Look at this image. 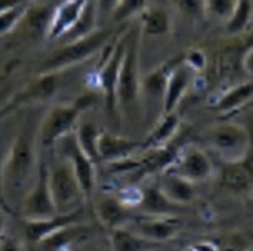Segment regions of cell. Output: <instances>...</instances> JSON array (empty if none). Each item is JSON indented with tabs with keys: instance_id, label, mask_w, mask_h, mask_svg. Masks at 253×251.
<instances>
[{
	"instance_id": "6da1fadb",
	"label": "cell",
	"mask_w": 253,
	"mask_h": 251,
	"mask_svg": "<svg viewBox=\"0 0 253 251\" xmlns=\"http://www.w3.org/2000/svg\"><path fill=\"white\" fill-rule=\"evenodd\" d=\"M37 130L25 127L12 140L2 168L3 196L13 213L19 212L27 191L34 185L37 175Z\"/></svg>"
},
{
	"instance_id": "7a4b0ae2",
	"label": "cell",
	"mask_w": 253,
	"mask_h": 251,
	"mask_svg": "<svg viewBox=\"0 0 253 251\" xmlns=\"http://www.w3.org/2000/svg\"><path fill=\"white\" fill-rule=\"evenodd\" d=\"M100 92H88L69 105H57L47 111L37 130V142L42 148H52L63 137L70 135L79 125V118L85 110L92 108ZM103 100V98H102Z\"/></svg>"
},
{
	"instance_id": "3957f363",
	"label": "cell",
	"mask_w": 253,
	"mask_h": 251,
	"mask_svg": "<svg viewBox=\"0 0 253 251\" xmlns=\"http://www.w3.org/2000/svg\"><path fill=\"white\" fill-rule=\"evenodd\" d=\"M112 37V30L100 29L95 30L93 34L87 35L84 38H77L72 42H67L65 45L43 62V69L40 73L47 72H65L70 67L82 64L87 58L93 57L98 50H102L107 45L108 38Z\"/></svg>"
},
{
	"instance_id": "277c9868",
	"label": "cell",
	"mask_w": 253,
	"mask_h": 251,
	"mask_svg": "<svg viewBox=\"0 0 253 251\" xmlns=\"http://www.w3.org/2000/svg\"><path fill=\"white\" fill-rule=\"evenodd\" d=\"M48 185L57 213H72L84 208L85 196L77 181L69 160L58 158L48 165Z\"/></svg>"
},
{
	"instance_id": "5b68a950",
	"label": "cell",
	"mask_w": 253,
	"mask_h": 251,
	"mask_svg": "<svg viewBox=\"0 0 253 251\" xmlns=\"http://www.w3.org/2000/svg\"><path fill=\"white\" fill-rule=\"evenodd\" d=\"M207 142L225 161H238L250 155L252 135L240 123L220 122L207 130Z\"/></svg>"
},
{
	"instance_id": "8992f818",
	"label": "cell",
	"mask_w": 253,
	"mask_h": 251,
	"mask_svg": "<svg viewBox=\"0 0 253 251\" xmlns=\"http://www.w3.org/2000/svg\"><path fill=\"white\" fill-rule=\"evenodd\" d=\"M142 78H140V38L133 35L126 37V47L122 60L119 85H117V103L119 110L126 111L138 103L142 92Z\"/></svg>"
},
{
	"instance_id": "52a82bcc",
	"label": "cell",
	"mask_w": 253,
	"mask_h": 251,
	"mask_svg": "<svg viewBox=\"0 0 253 251\" xmlns=\"http://www.w3.org/2000/svg\"><path fill=\"white\" fill-rule=\"evenodd\" d=\"M19 212H20V216L24 219H43V218H50L58 215L55 210V205H53L50 185H48L47 160L39 161L34 185L27 191Z\"/></svg>"
},
{
	"instance_id": "ba28073f",
	"label": "cell",
	"mask_w": 253,
	"mask_h": 251,
	"mask_svg": "<svg viewBox=\"0 0 253 251\" xmlns=\"http://www.w3.org/2000/svg\"><path fill=\"white\" fill-rule=\"evenodd\" d=\"M126 37H122L119 42L110 47L108 55L103 58L97 73V90L102 93L103 103L107 107V111L110 115L119 113V103H117V85H119V75L122 60H124V53L126 47Z\"/></svg>"
},
{
	"instance_id": "9c48e42d",
	"label": "cell",
	"mask_w": 253,
	"mask_h": 251,
	"mask_svg": "<svg viewBox=\"0 0 253 251\" xmlns=\"http://www.w3.org/2000/svg\"><path fill=\"white\" fill-rule=\"evenodd\" d=\"M57 145H58V151H60L62 158L69 160L77 181H79V185L84 191L85 200L90 201L93 196L95 185H97V165L79 148L77 140L74 137V132H72L70 135L63 137Z\"/></svg>"
},
{
	"instance_id": "30bf717a",
	"label": "cell",
	"mask_w": 253,
	"mask_h": 251,
	"mask_svg": "<svg viewBox=\"0 0 253 251\" xmlns=\"http://www.w3.org/2000/svg\"><path fill=\"white\" fill-rule=\"evenodd\" d=\"M169 172L178 175L195 185V183L207 181L213 177V163L205 150L190 145L178 151L173 163L169 167Z\"/></svg>"
},
{
	"instance_id": "8fae6325",
	"label": "cell",
	"mask_w": 253,
	"mask_h": 251,
	"mask_svg": "<svg viewBox=\"0 0 253 251\" xmlns=\"http://www.w3.org/2000/svg\"><path fill=\"white\" fill-rule=\"evenodd\" d=\"M130 225L132 226L126 225L130 230L160 245L177 236V233L182 230V221L177 216H157V215H143L135 218Z\"/></svg>"
},
{
	"instance_id": "7c38bea8",
	"label": "cell",
	"mask_w": 253,
	"mask_h": 251,
	"mask_svg": "<svg viewBox=\"0 0 253 251\" xmlns=\"http://www.w3.org/2000/svg\"><path fill=\"white\" fill-rule=\"evenodd\" d=\"M84 218V208L75 210L72 213H58L55 216L43 218V219H24L22 218V230L27 241L39 245L52 233L62 230L63 226L74 225V223H80Z\"/></svg>"
},
{
	"instance_id": "4fadbf2b",
	"label": "cell",
	"mask_w": 253,
	"mask_h": 251,
	"mask_svg": "<svg viewBox=\"0 0 253 251\" xmlns=\"http://www.w3.org/2000/svg\"><path fill=\"white\" fill-rule=\"evenodd\" d=\"M220 186L228 193L243 195L253 186V163L243 158L238 161H225L220 170Z\"/></svg>"
},
{
	"instance_id": "5bb4252c",
	"label": "cell",
	"mask_w": 253,
	"mask_h": 251,
	"mask_svg": "<svg viewBox=\"0 0 253 251\" xmlns=\"http://www.w3.org/2000/svg\"><path fill=\"white\" fill-rule=\"evenodd\" d=\"M190 83H192V70L185 65L183 58L175 65V69L171 70L169 80L165 85V92L162 97V115L165 113H173L177 111L178 103L183 100L185 93L188 92Z\"/></svg>"
},
{
	"instance_id": "9a60e30c",
	"label": "cell",
	"mask_w": 253,
	"mask_h": 251,
	"mask_svg": "<svg viewBox=\"0 0 253 251\" xmlns=\"http://www.w3.org/2000/svg\"><path fill=\"white\" fill-rule=\"evenodd\" d=\"M92 226L82 221L74 223V225L63 226L62 230L52 233L43 241H40L39 246L43 251H72L77 245L92 240Z\"/></svg>"
},
{
	"instance_id": "2e32d148",
	"label": "cell",
	"mask_w": 253,
	"mask_h": 251,
	"mask_svg": "<svg viewBox=\"0 0 253 251\" xmlns=\"http://www.w3.org/2000/svg\"><path fill=\"white\" fill-rule=\"evenodd\" d=\"M142 150V142L120 137L110 132H102L98 137V158L105 163L125 160Z\"/></svg>"
},
{
	"instance_id": "e0dca14e",
	"label": "cell",
	"mask_w": 253,
	"mask_h": 251,
	"mask_svg": "<svg viewBox=\"0 0 253 251\" xmlns=\"http://www.w3.org/2000/svg\"><path fill=\"white\" fill-rule=\"evenodd\" d=\"M88 2L90 0H63L60 5L55 7L47 38L53 40L65 37L82 17Z\"/></svg>"
},
{
	"instance_id": "ac0fdd59",
	"label": "cell",
	"mask_w": 253,
	"mask_h": 251,
	"mask_svg": "<svg viewBox=\"0 0 253 251\" xmlns=\"http://www.w3.org/2000/svg\"><path fill=\"white\" fill-rule=\"evenodd\" d=\"M53 10H55V7L48 5V3L29 5L17 29H20V32L29 38L34 40L47 38L50 22L53 17Z\"/></svg>"
},
{
	"instance_id": "d6986e66",
	"label": "cell",
	"mask_w": 253,
	"mask_h": 251,
	"mask_svg": "<svg viewBox=\"0 0 253 251\" xmlns=\"http://www.w3.org/2000/svg\"><path fill=\"white\" fill-rule=\"evenodd\" d=\"M157 186L160 188V191L171 201V203L182 206V208L190 203H193L197 198L195 185L190 183L188 180H185V178L178 177V175L169 172V170H165V172L160 175Z\"/></svg>"
},
{
	"instance_id": "ffe728a7",
	"label": "cell",
	"mask_w": 253,
	"mask_h": 251,
	"mask_svg": "<svg viewBox=\"0 0 253 251\" xmlns=\"http://www.w3.org/2000/svg\"><path fill=\"white\" fill-rule=\"evenodd\" d=\"M62 73L63 72L39 73L29 87L17 93L13 102H15L17 105H20V103H24V102H40V100H47V98L53 97L58 90V85H60Z\"/></svg>"
},
{
	"instance_id": "44dd1931",
	"label": "cell",
	"mask_w": 253,
	"mask_h": 251,
	"mask_svg": "<svg viewBox=\"0 0 253 251\" xmlns=\"http://www.w3.org/2000/svg\"><path fill=\"white\" fill-rule=\"evenodd\" d=\"M95 216H97L98 225L110 231L115 228L125 226L130 219V213L128 208L117 196L107 195L102 196L95 205Z\"/></svg>"
},
{
	"instance_id": "7402d4cb",
	"label": "cell",
	"mask_w": 253,
	"mask_h": 251,
	"mask_svg": "<svg viewBox=\"0 0 253 251\" xmlns=\"http://www.w3.org/2000/svg\"><path fill=\"white\" fill-rule=\"evenodd\" d=\"M108 245H110V251H157L162 246L160 243L140 236L128 226L110 230Z\"/></svg>"
},
{
	"instance_id": "603a6c76",
	"label": "cell",
	"mask_w": 253,
	"mask_h": 251,
	"mask_svg": "<svg viewBox=\"0 0 253 251\" xmlns=\"http://www.w3.org/2000/svg\"><path fill=\"white\" fill-rule=\"evenodd\" d=\"M180 130V116L177 111L173 113H165L155 123V127L150 130L148 137L142 142V150H153L169 146L173 137Z\"/></svg>"
},
{
	"instance_id": "cb8c5ba5",
	"label": "cell",
	"mask_w": 253,
	"mask_h": 251,
	"mask_svg": "<svg viewBox=\"0 0 253 251\" xmlns=\"http://www.w3.org/2000/svg\"><path fill=\"white\" fill-rule=\"evenodd\" d=\"M138 206L145 215H157V216H173V213L182 210V206L171 203L157 185L142 190V201Z\"/></svg>"
},
{
	"instance_id": "d4e9b609",
	"label": "cell",
	"mask_w": 253,
	"mask_h": 251,
	"mask_svg": "<svg viewBox=\"0 0 253 251\" xmlns=\"http://www.w3.org/2000/svg\"><path fill=\"white\" fill-rule=\"evenodd\" d=\"M170 32V17L164 8L147 7L140 13V34L143 37H164Z\"/></svg>"
},
{
	"instance_id": "484cf974",
	"label": "cell",
	"mask_w": 253,
	"mask_h": 251,
	"mask_svg": "<svg viewBox=\"0 0 253 251\" xmlns=\"http://www.w3.org/2000/svg\"><path fill=\"white\" fill-rule=\"evenodd\" d=\"M252 98H253V80H248V82L235 85V87L228 88L225 93H221V97L215 103V108L221 111V113H228V111L247 107Z\"/></svg>"
},
{
	"instance_id": "4316f807",
	"label": "cell",
	"mask_w": 253,
	"mask_h": 251,
	"mask_svg": "<svg viewBox=\"0 0 253 251\" xmlns=\"http://www.w3.org/2000/svg\"><path fill=\"white\" fill-rule=\"evenodd\" d=\"M100 133H102V130L93 122L79 123L74 132V137L77 140L79 148L82 150L95 165L100 163V158H98V137H100Z\"/></svg>"
},
{
	"instance_id": "83f0119b",
	"label": "cell",
	"mask_w": 253,
	"mask_h": 251,
	"mask_svg": "<svg viewBox=\"0 0 253 251\" xmlns=\"http://www.w3.org/2000/svg\"><path fill=\"white\" fill-rule=\"evenodd\" d=\"M180 60H182V57H180V58H171V60H167L160 67H157L155 70H152L150 73H148L147 77L142 80V83H140L142 90H145L147 95H150L153 98H162V97H164L167 80H169L171 70L175 69V65H177Z\"/></svg>"
},
{
	"instance_id": "f1b7e54d",
	"label": "cell",
	"mask_w": 253,
	"mask_h": 251,
	"mask_svg": "<svg viewBox=\"0 0 253 251\" xmlns=\"http://www.w3.org/2000/svg\"><path fill=\"white\" fill-rule=\"evenodd\" d=\"M97 22H98V15H97V8H95V2L93 0H90L88 5L85 7L82 17L79 19V22L75 24L74 29H72L70 32L63 37V40L72 42V40L84 38V37H87V35L93 34L95 30H98Z\"/></svg>"
},
{
	"instance_id": "f546056e",
	"label": "cell",
	"mask_w": 253,
	"mask_h": 251,
	"mask_svg": "<svg viewBox=\"0 0 253 251\" xmlns=\"http://www.w3.org/2000/svg\"><path fill=\"white\" fill-rule=\"evenodd\" d=\"M253 20V5L252 0H238L233 13L227 20V32L232 35L242 34L248 29Z\"/></svg>"
},
{
	"instance_id": "4dcf8cb0",
	"label": "cell",
	"mask_w": 253,
	"mask_h": 251,
	"mask_svg": "<svg viewBox=\"0 0 253 251\" xmlns=\"http://www.w3.org/2000/svg\"><path fill=\"white\" fill-rule=\"evenodd\" d=\"M238 0H203V15L216 20H228Z\"/></svg>"
},
{
	"instance_id": "1f68e13d",
	"label": "cell",
	"mask_w": 253,
	"mask_h": 251,
	"mask_svg": "<svg viewBox=\"0 0 253 251\" xmlns=\"http://www.w3.org/2000/svg\"><path fill=\"white\" fill-rule=\"evenodd\" d=\"M27 8H29V3H22V5L7 8V10L0 12V37L2 35L10 34L12 30H15L19 27L22 17L25 15Z\"/></svg>"
},
{
	"instance_id": "d6a6232c",
	"label": "cell",
	"mask_w": 253,
	"mask_h": 251,
	"mask_svg": "<svg viewBox=\"0 0 253 251\" xmlns=\"http://www.w3.org/2000/svg\"><path fill=\"white\" fill-rule=\"evenodd\" d=\"M147 8V0H120L119 7L114 12V20L115 22H122L126 20L133 15H140L143 10Z\"/></svg>"
},
{
	"instance_id": "836d02e7",
	"label": "cell",
	"mask_w": 253,
	"mask_h": 251,
	"mask_svg": "<svg viewBox=\"0 0 253 251\" xmlns=\"http://www.w3.org/2000/svg\"><path fill=\"white\" fill-rule=\"evenodd\" d=\"M180 13L188 19H197L203 15V0H175Z\"/></svg>"
},
{
	"instance_id": "e575fe53",
	"label": "cell",
	"mask_w": 253,
	"mask_h": 251,
	"mask_svg": "<svg viewBox=\"0 0 253 251\" xmlns=\"http://www.w3.org/2000/svg\"><path fill=\"white\" fill-rule=\"evenodd\" d=\"M183 62L192 72H200V70L205 69V65H207V58H205V55H203L202 50L200 52L198 50L190 52L188 55L183 57Z\"/></svg>"
},
{
	"instance_id": "d590c367",
	"label": "cell",
	"mask_w": 253,
	"mask_h": 251,
	"mask_svg": "<svg viewBox=\"0 0 253 251\" xmlns=\"http://www.w3.org/2000/svg\"><path fill=\"white\" fill-rule=\"evenodd\" d=\"M119 3H120V0H95V8H97L98 19L114 15V12L117 10Z\"/></svg>"
},
{
	"instance_id": "8d00e7d4",
	"label": "cell",
	"mask_w": 253,
	"mask_h": 251,
	"mask_svg": "<svg viewBox=\"0 0 253 251\" xmlns=\"http://www.w3.org/2000/svg\"><path fill=\"white\" fill-rule=\"evenodd\" d=\"M0 251H24V246L17 238L3 235L0 238Z\"/></svg>"
},
{
	"instance_id": "74e56055",
	"label": "cell",
	"mask_w": 253,
	"mask_h": 251,
	"mask_svg": "<svg viewBox=\"0 0 253 251\" xmlns=\"http://www.w3.org/2000/svg\"><path fill=\"white\" fill-rule=\"evenodd\" d=\"M72 251H110V245H108V248H107L105 245L98 243V241H93L92 238L88 241H84V243L77 245Z\"/></svg>"
},
{
	"instance_id": "f35d334b",
	"label": "cell",
	"mask_w": 253,
	"mask_h": 251,
	"mask_svg": "<svg viewBox=\"0 0 253 251\" xmlns=\"http://www.w3.org/2000/svg\"><path fill=\"white\" fill-rule=\"evenodd\" d=\"M3 160H5V153H2V151H0V210H2L3 213L12 215L13 212L10 210V206L7 205L5 196H3V185H2V168H3Z\"/></svg>"
},
{
	"instance_id": "ab89813d",
	"label": "cell",
	"mask_w": 253,
	"mask_h": 251,
	"mask_svg": "<svg viewBox=\"0 0 253 251\" xmlns=\"http://www.w3.org/2000/svg\"><path fill=\"white\" fill-rule=\"evenodd\" d=\"M242 67L250 77H253V47L247 48L245 55L242 58Z\"/></svg>"
},
{
	"instance_id": "60d3db41",
	"label": "cell",
	"mask_w": 253,
	"mask_h": 251,
	"mask_svg": "<svg viewBox=\"0 0 253 251\" xmlns=\"http://www.w3.org/2000/svg\"><path fill=\"white\" fill-rule=\"evenodd\" d=\"M22 3H27V0H0V12L7 10V8L22 5Z\"/></svg>"
},
{
	"instance_id": "b9f144b4",
	"label": "cell",
	"mask_w": 253,
	"mask_h": 251,
	"mask_svg": "<svg viewBox=\"0 0 253 251\" xmlns=\"http://www.w3.org/2000/svg\"><path fill=\"white\" fill-rule=\"evenodd\" d=\"M17 107H19V105H17V103L13 102V100H12V102H8V103H5V105H3L2 108H0V122H2V120L5 118V116H7L8 113H10L12 110H15Z\"/></svg>"
},
{
	"instance_id": "7bdbcfd3",
	"label": "cell",
	"mask_w": 253,
	"mask_h": 251,
	"mask_svg": "<svg viewBox=\"0 0 253 251\" xmlns=\"http://www.w3.org/2000/svg\"><path fill=\"white\" fill-rule=\"evenodd\" d=\"M193 250L195 251H218L216 246L213 243H210V241H202V243L193 245Z\"/></svg>"
},
{
	"instance_id": "ee69618b",
	"label": "cell",
	"mask_w": 253,
	"mask_h": 251,
	"mask_svg": "<svg viewBox=\"0 0 253 251\" xmlns=\"http://www.w3.org/2000/svg\"><path fill=\"white\" fill-rule=\"evenodd\" d=\"M3 231H5V216H3V212L0 210V238L3 236Z\"/></svg>"
},
{
	"instance_id": "f6af8a7d",
	"label": "cell",
	"mask_w": 253,
	"mask_h": 251,
	"mask_svg": "<svg viewBox=\"0 0 253 251\" xmlns=\"http://www.w3.org/2000/svg\"><path fill=\"white\" fill-rule=\"evenodd\" d=\"M247 107H250V108H253V98H252V100H250V103H248Z\"/></svg>"
},
{
	"instance_id": "bcb514c9",
	"label": "cell",
	"mask_w": 253,
	"mask_h": 251,
	"mask_svg": "<svg viewBox=\"0 0 253 251\" xmlns=\"http://www.w3.org/2000/svg\"><path fill=\"white\" fill-rule=\"evenodd\" d=\"M250 206H252V208H253V198H252V201H250Z\"/></svg>"
},
{
	"instance_id": "7dc6e473",
	"label": "cell",
	"mask_w": 253,
	"mask_h": 251,
	"mask_svg": "<svg viewBox=\"0 0 253 251\" xmlns=\"http://www.w3.org/2000/svg\"><path fill=\"white\" fill-rule=\"evenodd\" d=\"M157 251H158V250H157Z\"/></svg>"
}]
</instances>
